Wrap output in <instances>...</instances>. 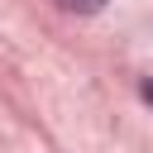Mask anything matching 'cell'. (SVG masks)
<instances>
[{
	"instance_id": "cell-1",
	"label": "cell",
	"mask_w": 153,
	"mask_h": 153,
	"mask_svg": "<svg viewBox=\"0 0 153 153\" xmlns=\"http://www.w3.org/2000/svg\"><path fill=\"white\" fill-rule=\"evenodd\" d=\"M62 10H72V14H96V10H105V0H57Z\"/></svg>"
},
{
	"instance_id": "cell-2",
	"label": "cell",
	"mask_w": 153,
	"mask_h": 153,
	"mask_svg": "<svg viewBox=\"0 0 153 153\" xmlns=\"http://www.w3.org/2000/svg\"><path fill=\"white\" fill-rule=\"evenodd\" d=\"M143 100H148V105H153V81H143Z\"/></svg>"
}]
</instances>
